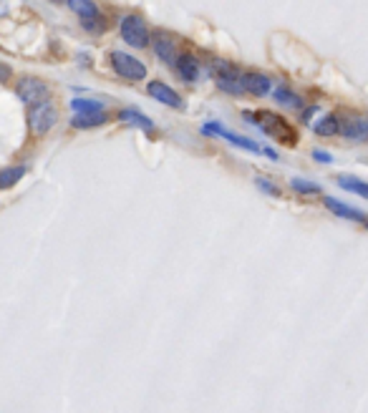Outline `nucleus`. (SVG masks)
<instances>
[{"label": "nucleus", "mask_w": 368, "mask_h": 413, "mask_svg": "<svg viewBox=\"0 0 368 413\" xmlns=\"http://www.w3.org/2000/svg\"><path fill=\"white\" fill-rule=\"evenodd\" d=\"M245 119L258 126L260 132H265L270 139H275L278 144H285V146L298 144V132L290 126V121H285V116L272 114V111H255V114H245Z\"/></svg>", "instance_id": "f257e3e1"}, {"label": "nucleus", "mask_w": 368, "mask_h": 413, "mask_svg": "<svg viewBox=\"0 0 368 413\" xmlns=\"http://www.w3.org/2000/svg\"><path fill=\"white\" fill-rule=\"evenodd\" d=\"M210 68H212L215 84H217L224 94H229V96H242V94H245V89H242V73L245 71H242L237 63L215 58L210 63Z\"/></svg>", "instance_id": "f03ea898"}, {"label": "nucleus", "mask_w": 368, "mask_h": 413, "mask_svg": "<svg viewBox=\"0 0 368 413\" xmlns=\"http://www.w3.org/2000/svg\"><path fill=\"white\" fill-rule=\"evenodd\" d=\"M25 121H28L30 134L43 136V134H49L56 126V121H58V111H56V106L51 103V99H46V101L30 103L28 114H25Z\"/></svg>", "instance_id": "7ed1b4c3"}, {"label": "nucleus", "mask_w": 368, "mask_h": 413, "mask_svg": "<svg viewBox=\"0 0 368 413\" xmlns=\"http://www.w3.org/2000/svg\"><path fill=\"white\" fill-rule=\"evenodd\" d=\"M119 30H121L124 43H129L132 49H146L151 43V30L139 13H127V15L121 18Z\"/></svg>", "instance_id": "20e7f679"}, {"label": "nucleus", "mask_w": 368, "mask_h": 413, "mask_svg": "<svg viewBox=\"0 0 368 413\" xmlns=\"http://www.w3.org/2000/svg\"><path fill=\"white\" fill-rule=\"evenodd\" d=\"M109 61H111V68H114L116 76L127 78V81H141V78L146 76V66L132 53H124V51H111Z\"/></svg>", "instance_id": "39448f33"}, {"label": "nucleus", "mask_w": 368, "mask_h": 413, "mask_svg": "<svg viewBox=\"0 0 368 413\" xmlns=\"http://www.w3.org/2000/svg\"><path fill=\"white\" fill-rule=\"evenodd\" d=\"M202 132H205V134H217L220 139H224V141H229V144L240 146V149L260 151V154L270 156L272 162H278V154H275V151H272V149H267V146H260V144H255V141H250V139L240 136V134L229 132V129H224L222 124H205V126H202Z\"/></svg>", "instance_id": "423d86ee"}, {"label": "nucleus", "mask_w": 368, "mask_h": 413, "mask_svg": "<svg viewBox=\"0 0 368 413\" xmlns=\"http://www.w3.org/2000/svg\"><path fill=\"white\" fill-rule=\"evenodd\" d=\"M15 94H18V99L25 103V106H30V103H38V101L51 99V86L36 76H23L18 84H15Z\"/></svg>", "instance_id": "0eeeda50"}, {"label": "nucleus", "mask_w": 368, "mask_h": 413, "mask_svg": "<svg viewBox=\"0 0 368 413\" xmlns=\"http://www.w3.org/2000/svg\"><path fill=\"white\" fill-rule=\"evenodd\" d=\"M341 121V134L350 141H368V114H353L345 111L338 114Z\"/></svg>", "instance_id": "6e6552de"}, {"label": "nucleus", "mask_w": 368, "mask_h": 413, "mask_svg": "<svg viewBox=\"0 0 368 413\" xmlns=\"http://www.w3.org/2000/svg\"><path fill=\"white\" fill-rule=\"evenodd\" d=\"M151 49H154V53H157L159 58L164 61V63H170V66H175V63H177V56L182 53L175 38H172L170 33H164V30H157V33H151Z\"/></svg>", "instance_id": "1a4fd4ad"}, {"label": "nucleus", "mask_w": 368, "mask_h": 413, "mask_svg": "<svg viewBox=\"0 0 368 413\" xmlns=\"http://www.w3.org/2000/svg\"><path fill=\"white\" fill-rule=\"evenodd\" d=\"M146 94H149L154 101L164 103V106L184 108V99H182L170 84H164V81H149V86H146Z\"/></svg>", "instance_id": "9d476101"}, {"label": "nucleus", "mask_w": 368, "mask_h": 413, "mask_svg": "<svg viewBox=\"0 0 368 413\" xmlns=\"http://www.w3.org/2000/svg\"><path fill=\"white\" fill-rule=\"evenodd\" d=\"M242 89H245V94H250V96L262 99L272 91V81L265 73L250 71V73H242Z\"/></svg>", "instance_id": "9b49d317"}, {"label": "nucleus", "mask_w": 368, "mask_h": 413, "mask_svg": "<svg viewBox=\"0 0 368 413\" xmlns=\"http://www.w3.org/2000/svg\"><path fill=\"white\" fill-rule=\"evenodd\" d=\"M177 73H179L182 81H187V84H194L199 76V61L194 53H189V51H184V53L177 56V63H175Z\"/></svg>", "instance_id": "f8f14e48"}, {"label": "nucleus", "mask_w": 368, "mask_h": 413, "mask_svg": "<svg viewBox=\"0 0 368 413\" xmlns=\"http://www.w3.org/2000/svg\"><path fill=\"white\" fill-rule=\"evenodd\" d=\"M119 119L124 121V124L137 126V129H141V132H146V134H154V121H151L149 116L141 114L139 108H121Z\"/></svg>", "instance_id": "ddd939ff"}, {"label": "nucleus", "mask_w": 368, "mask_h": 413, "mask_svg": "<svg viewBox=\"0 0 368 413\" xmlns=\"http://www.w3.org/2000/svg\"><path fill=\"white\" fill-rule=\"evenodd\" d=\"M68 8H71L76 15L81 18V23H89V20H99L101 18V11L94 0H66Z\"/></svg>", "instance_id": "4468645a"}, {"label": "nucleus", "mask_w": 368, "mask_h": 413, "mask_svg": "<svg viewBox=\"0 0 368 413\" xmlns=\"http://www.w3.org/2000/svg\"><path fill=\"white\" fill-rule=\"evenodd\" d=\"M323 202H326V207L333 212V215L343 217V220L366 222V215H363L361 210H356V207H350V204H343V202H338V199H333V197H323Z\"/></svg>", "instance_id": "2eb2a0df"}, {"label": "nucleus", "mask_w": 368, "mask_h": 413, "mask_svg": "<svg viewBox=\"0 0 368 413\" xmlns=\"http://www.w3.org/2000/svg\"><path fill=\"white\" fill-rule=\"evenodd\" d=\"M106 121H109L106 111H81V114H76L71 119V126L73 129H96V126L106 124Z\"/></svg>", "instance_id": "dca6fc26"}, {"label": "nucleus", "mask_w": 368, "mask_h": 413, "mask_svg": "<svg viewBox=\"0 0 368 413\" xmlns=\"http://www.w3.org/2000/svg\"><path fill=\"white\" fill-rule=\"evenodd\" d=\"M272 99H275V103L283 108H300L303 106V96H298L296 91L285 89V86H278L275 94H272Z\"/></svg>", "instance_id": "f3484780"}, {"label": "nucleus", "mask_w": 368, "mask_h": 413, "mask_svg": "<svg viewBox=\"0 0 368 413\" xmlns=\"http://www.w3.org/2000/svg\"><path fill=\"white\" fill-rule=\"evenodd\" d=\"M315 134L318 136H338L341 134V121H338V114H328L323 116V119L318 121V124L313 126Z\"/></svg>", "instance_id": "a211bd4d"}, {"label": "nucleus", "mask_w": 368, "mask_h": 413, "mask_svg": "<svg viewBox=\"0 0 368 413\" xmlns=\"http://www.w3.org/2000/svg\"><path fill=\"white\" fill-rule=\"evenodd\" d=\"M25 177V167H8L0 169V189H11Z\"/></svg>", "instance_id": "6ab92c4d"}, {"label": "nucleus", "mask_w": 368, "mask_h": 413, "mask_svg": "<svg viewBox=\"0 0 368 413\" xmlns=\"http://www.w3.org/2000/svg\"><path fill=\"white\" fill-rule=\"evenodd\" d=\"M338 186H343L345 192H356L363 199H368V184L358 179V177H338Z\"/></svg>", "instance_id": "aec40b11"}, {"label": "nucleus", "mask_w": 368, "mask_h": 413, "mask_svg": "<svg viewBox=\"0 0 368 413\" xmlns=\"http://www.w3.org/2000/svg\"><path fill=\"white\" fill-rule=\"evenodd\" d=\"M71 108L76 114H81V111H103V103L94 101V99H71Z\"/></svg>", "instance_id": "412c9836"}, {"label": "nucleus", "mask_w": 368, "mask_h": 413, "mask_svg": "<svg viewBox=\"0 0 368 413\" xmlns=\"http://www.w3.org/2000/svg\"><path fill=\"white\" fill-rule=\"evenodd\" d=\"M290 186H293V189H296L298 194H320V186L315 184V182H305V179H293L290 182Z\"/></svg>", "instance_id": "4be33fe9"}, {"label": "nucleus", "mask_w": 368, "mask_h": 413, "mask_svg": "<svg viewBox=\"0 0 368 413\" xmlns=\"http://www.w3.org/2000/svg\"><path fill=\"white\" fill-rule=\"evenodd\" d=\"M255 184H258V189H262V192H267L270 197H280V189L272 182H267V179H262V177H258L255 179Z\"/></svg>", "instance_id": "5701e85b"}, {"label": "nucleus", "mask_w": 368, "mask_h": 413, "mask_svg": "<svg viewBox=\"0 0 368 413\" xmlns=\"http://www.w3.org/2000/svg\"><path fill=\"white\" fill-rule=\"evenodd\" d=\"M11 76H13V68L8 66V63H3V61H0V84H8V81H11Z\"/></svg>", "instance_id": "b1692460"}, {"label": "nucleus", "mask_w": 368, "mask_h": 413, "mask_svg": "<svg viewBox=\"0 0 368 413\" xmlns=\"http://www.w3.org/2000/svg\"><path fill=\"white\" fill-rule=\"evenodd\" d=\"M313 156H315V162H320V164H331L333 162V156L328 154V151H323V149H315Z\"/></svg>", "instance_id": "393cba45"}]
</instances>
